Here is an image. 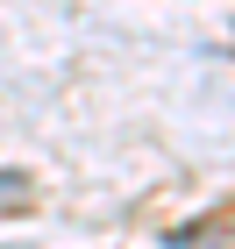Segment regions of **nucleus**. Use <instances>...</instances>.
<instances>
[{"label":"nucleus","mask_w":235,"mask_h":249,"mask_svg":"<svg viewBox=\"0 0 235 249\" xmlns=\"http://www.w3.org/2000/svg\"><path fill=\"white\" fill-rule=\"evenodd\" d=\"M0 199H29V178H21V171H0Z\"/></svg>","instance_id":"2"},{"label":"nucleus","mask_w":235,"mask_h":249,"mask_svg":"<svg viewBox=\"0 0 235 249\" xmlns=\"http://www.w3.org/2000/svg\"><path fill=\"white\" fill-rule=\"evenodd\" d=\"M171 242L178 249H235V199H221L214 213H199L193 228H178Z\"/></svg>","instance_id":"1"}]
</instances>
